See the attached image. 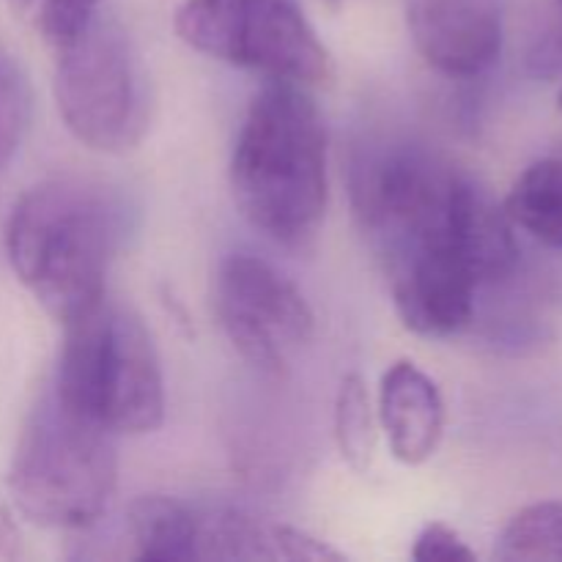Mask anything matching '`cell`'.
<instances>
[{
	"mask_svg": "<svg viewBox=\"0 0 562 562\" xmlns=\"http://www.w3.org/2000/svg\"><path fill=\"white\" fill-rule=\"evenodd\" d=\"M351 203L412 333H461L477 291L516 272L519 241L505 206L442 154L404 143L368 151L351 173Z\"/></svg>",
	"mask_w": 562,
	"mask_h": 562,
	"instance_id": "6da1fadb",
	"label": "cell"
},
{
	"mask_svg": "<svg viewBox=\"0 0 562 562\" xmlns=\"http://www.w3.org/2000/svg\"><path fill=\"white\" fill-rule=\"evenodd\" d=\"M124 236L126 206L108 184L53 176L11 206L5 256L33 300L64 324L108 294V274Z\"/></svg>",
	"mask_w": 562,
	"mask_h": 562,
	"instance_id": "7a4b0ae2",
	"label": "cell"
},
{
	"mask_svg": "<svg viewBox=\"0 0 562 562\" xmlns=\"http://www.w3.org/2000/svg\"><path fill=\"white\" fill-rule=\"evenodd\" d=\"M327 124L311 88L267 80L231 151V192L247 223L278 245L316 236L329 201Z\"/></svg>",
	"mask_w": 562,
	"mask_h": 562,
	"instance_id": "3957f363",
	"label": "cell"
},
{
	"mask_svg": "<svg viewBox=\"0 0 562 562\" xmlns=\"http://www.w3.org/2000/svg\"><path fill=\"white\" fill-rule=\"evenodd\" d=\"M60 327L55 398L115 437L157 431L165 420V379L143 318L104 294Z\"/></svg>",
	"mask_w": 562,
	"mask_h": 562,
	"instance_id": "277c9868",
	"label": "cell"
},
{
	"mask_svg": "<svg viewBox=\"0 0 562 562\" xmlns=\"http://www.w3.org/2000/svg\"><path fill=\"white\" fill-rule=\"evenodd\" d=\"M115 481V434L71 412L49 390L11 459L9 492L20 514L42 527L82 530L102 519Z\"/></svg>",
	"mask_w": 562,
	"mask_h": 562,
	"instance_id": "5b68a950",
	"label": "cell"
},
{
	"mask_svg": "<svg viewBox=\"0 0 562 562\" xmlns=\"http://www.w3.org/2000/svg\"><path fill=\"white\" fill-rule=\"evenodd\" d=\"M53 91L66 130L102 154H130L151 130V80L124 27L99 11L55 49Z\"/></svg>",
	"mask_w": 562,
	"mask_h": 562,
	"instance_id": "8992f818",
	"label": "cell"
},
{
	"mask_svg": "<svg viewBox=\"0 0 562 562\" xmlns=\"http://www.w3.org/2000/svg\"><path fill=\"white\" fill-rule=\"evenodd\" d=\"M187 47L267 80L322 86L333 60L296 0H187L176 11Z\"/></svg>",
	"mask_w": 562,
	"mask_h": 562,
	"instance_id": "52a82bcc",
	"label": "cell"
},
{
	"mask_svg": "<svg viewBox=\"0 0 562 562\" xmlns=\"http://www.w3.org/2000/svg\"><path fill=\"white\" fill-rule=\"evenodd\" d=\"M214 313L231 346L250 366L285 373L316 333L305 294L263 258L234 252L214 278Z\"/></svg>",
	"mask_w": 562,
	"mask_h": 562,
	"instance_id": "ba28073f",
	"label": "cell"
},
{
	"mask_svg": "<svg viewBox=\"0 0 562 562\" xmlns=\"http://www.w3.org/2000/svg\"><path fill=\"white\" fill-rule=\"evenodd\" d=\"M406 20L417 53L448 77H481L503 53L497 0H409Z\"/></svg>",
	"mask_w": 562,
	"mask_h": 562,
	"instance_id": "9c48e42d",
	"label": "cell"
},
{
	"mask_svg": "<svg viewBox=\"0 0 562 562\" xmlns=\"http://www.w3.org/2000/svg\"><path fill=\"white\" fill-rule=\"evenodd\" d=\"M190 560L344 562V554L280 521L228 508H192Z\"/></svg>",
	"mask_w": 562,
	"mask_h": 562,
	"instance_id": "30bf717a",
	"label": "cell"
},
{
	"mask_svg": "<svg viewBox=\"0 0 562 562\" xmlns=\"http://www.w3.org/2000/svg\"><path fill=\"white\" fill-rule=\"evenodd\" d=\"M379 423L401 464L417 467L431 459L445 434V401L437 382L409 360L390 366L379 384Z\"/></svg>",
	"mask_w": 562,
	"mask_h": 562,
	"instance_id": "8fae6325",
	"label": "cell"
},
{
	"mask_svg": "<svg viewBox=\"0 0 562 562\" xmlns=\"http://www.w3.org/2000/svg\"><path fill=\"white\" fill-rule=\"evenodd\" d=\"M503 206L514 228L562 250V157L532 162L510 187Z\"/></svg>",
	"mask_w": 562,
	"mask_h": 562,
	"instance_id": "7c38bea8",
	"label": "cell"
},
{
	"mask_svg": "<svg viewBox=\"0 0 562 562\" xmlns=\"http://www.w3.org/2000/svg\"><path fill=\"white\" fill-rule=\"evenodd\" d=\"M126 525H130V536L140 560H190L192 505L173 497H162V494H146L130 505Z\"/></svg>",
	"mask_w": 562,
	"mask_h": 562,
	"instance_id": "4fadbf2b",
	"label": "cell"
},
{
	"mask_svg": "<svg viewBox=\"0 0 562 562\" xmlns=\"http://www.w3.org/2000/svg\"><path fill=\"white\" fill-rule=\"evenodd\" d=\"M494 558L505 562L562 560V503H536L519 510L497 538Z\"/></svg>",
	"mask_w": 562,
	"mask_h": 562,
	"instance_id": "5bb4252c",
	"label": "cell"
},
{
	"mask_svg": "<svg viewBox=\"0 0 562 562\" xmlns=\"http://www.w3.org/2000/svg\"><path fill=\"white\" fill-rule=\"evenodd\" d=\"M335 442L340 456L355 470H368L376 453V417H373L371 393L360 373H349L340 382L335 398Z\"/></svg>",
	"mask_w": 562,
	"mask_h": 562,
	"instance_id": "9a60e30c",
	"label": "cell"
},
{
	"mask_svg": "<svg viewBox=\"0 0 562 562\" xmlns=\"http://www.w3.org/2000/svg\"><path fill=\"white\" fill-rule=\"evenodd\" d=\"M33 119V88L20 58L0 42V173L20 151Z\"/></svg>",
	"mask_w": 562,
	"mask_h": 562,
	"instance_id": "2e32d148",
	"label": "cell"
},
{
	"mask_svg": "<svg viewBox=\"0 0 562 562\" xmlns=\"http://www.w3.org/2000/svg\"><path fill=\"white\" fill-rule=\"evenodd\" d=\"M9 5L53 49L71 42L99 14V0H9Z\"/></svg>",
	"mask_w": 562,
	"mask_h": 562,
	"instance_id": "e0dca14e",
	"label": "cell"
},
{
	"mask_svg": "<svg viewBox=\"0 0 562 562\" xmlns=\"http://www.w3.org/2000/svg\"><path fill=\"white\" fill-rule=\"evenodd\" d=\"M412 560L417 562H475V552L461 541L456 530L442 521L423 527L412 547Z\"/></svg>",
	"mask_w": 562,
	"mask_h": 562,
	"instance_id": "ac0fdd59",
	"label": "cell"
},
{
	"mask_svg": "<svg viewBox=\"0 0 562 562\" xmlns=\"http://www.w3.org/2000/svg\"><path fill=\"white\" fill-rule=\"evenodd\" d=\"M0 554L3 558H20L22 554V538L16 530L14 519H11L9 508L0 503Z\"/></svg>",
	"mask_w": 562,
	"mask_h": 562,
	"instance_id": "d6986e66",
	"label": "cell"
},
{
	"mask_svg": "<svg viewBox=\"0 0 562 562\" xmlns=\"http://www.w3.org/2000/svg\"><path fill=\"white\" fill-rule=\"evenodd\" d=\"M324 3H344V0H324Z\"/></svg>",
	"mask_w": 562,
	"mask_h": 562,
	"instance_id": "ffe728a7",
	"label": "cell"
},
{
	"mask_svg": "<svg viewBox=\"0 0 562 562\" xmlns=\"http://www.w3.org/2000/svg\"><path fill=\"white\" fill-rule=\"evenodd\" d=\"M560 110H562V91H560Z\"/></svg>",
	"mask_w": 562,
	"mask_h": 562,
	"instance_id": "44dd1931",
	"label": "cell"
},
{
	"mask_svg": "<svg viewBox=\"0 0 562 562\" xmlns=\"http://www.w3.org/2000/svg\"><path fill=\"white\" fill-rule=\"evenodd\" d=\"M560 3H562V0H560Z\"/></svg>",
	"mask_w": 562,
	"mask_h": 562,
	"instance_id": "7402d4cb",
	"label": "cell"
}]
</instances>
